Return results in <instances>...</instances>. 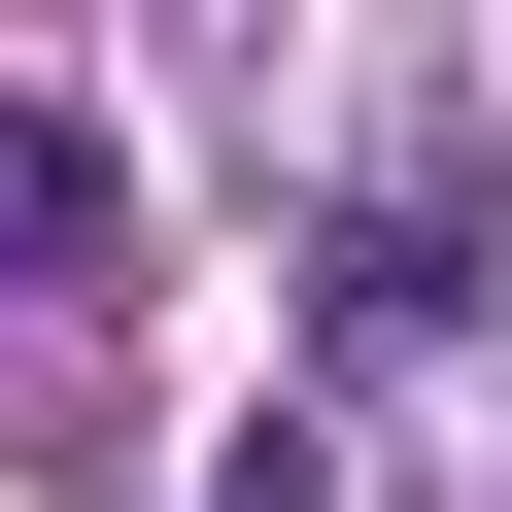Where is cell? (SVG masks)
<instances>
[{
  "instance_id": "1",
  "label": "cell",
  "mask_w": 512,
  "mask_h": 512,
  "mask_svg": "<svg viewBox=\"0 0 512 512\" xmlns=\"http://www.w3.org/2000/svg\"><path fill=\"white\" fill-rule=\"evenodd\" d=\"M103 239V171H69V103H0V274H69Z\"/></svg>"
}]
</instances>
